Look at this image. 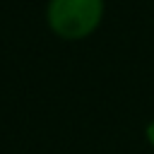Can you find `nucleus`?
<instances>
[{
    "label": "nucleus",
    "mask_w": 154,
    "mask_h": 154,
    "mask_svg": "<svg viewBox=\"0 0 154 154\" xmlns=\"http://www.w3.org/2000/svg\"><path fill=\"white\" fill-rule=\"evenodd\" d=\"M103 0H48V29L65 41H82L91 36L103 19Z\"/></svg>",
    "instance_id": "1"
},
{
    "label": "nucleus",
    "mask_w": 154,
    "mask_h": 154,
    "mask_svg": "<svg viewBox=\"0 0 154 154\" xmlns=\"http://www.w3.org/2000/svg\"><path fill=\"white\" fill-rule=\"evenodd\" d=\"M144 140H147V144H149V147H154V118L144 125Z\"/></svg>",
    "instance_id": "2"
}]
</instances>
